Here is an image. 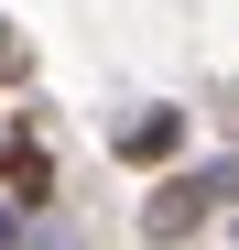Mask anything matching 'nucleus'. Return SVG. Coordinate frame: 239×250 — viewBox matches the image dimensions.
<instances>
[{
  "label": "nucleus",
  "mask_w": 239,
  "mask_h": 250,
  "mask_svg": "<svg viewBox=\"0 0 239 250\" xmlns=\"http://www.w3.org/2000/svg\"><path fill=\"white\" fill-rule=\"evenodd\" d=\"M218 207H239V152L228 163H196V174L163 163V185H152V207H141V239H196V229H218Z\"/></svg>",
  "instance_id": "obj_1"
},
{
  "label": "nucleus",
  "mask_w": 239,
  "mask_h": 250,
  "mask_svg": "<svg viewBox=\"0 0 239 250\" xmlns=\"http://www.w3.org/2000/svg\"><path fill=\"white\" fill-rule=\"evenodd\" d=\"M185 142H196V120H185V109H131V120L109 131V152L131 163V174H163V163H185Z\"/></svg>",
  "instance_id": "obj_2"
},
{
  "label": "nucleus",
  "mask_w": 239,
  "mask_h": 250,
  "mask_svg": "<svg viewBox=\"0 0 239 250\" xmlns=\"http://www.w3.org/2000/svg\"><path fill=\"white\" fill-rule=\"evenodd\" d=\"M0 185H11L22 207H55V163H44L33 131H0Z\"/></svg>",
  "instance_id": "obj_3"
},
{
  "label": "nucleus",
  "mask_w": 239,
  "mask_h": 250,
  "mask_svg": "<svg viewBox=\"0 0 239 250\" xmlns=\"http://www.w3.org/2000/svg\"><path fill=\"white\" fill-rule=\"evenodd\" d=\"M22 76H33V44H22L11 22H0V87H22Z\"/></svg>",
  "instance_id": "obj_4"
},
{
  "label": "nucleus",
  "mask_w": 239,
  "mask_h": 250,
  "mask_svg": "<svg viewBox=\"0 0 239 250\" xmlns=\"http://www.w3.org/2000/svg\"><path fill=\"white\" fill-rule=\"evenodd\" d=\"M0 239H33V218H22V196H11V207H0Z\"/></svg>",
  "instance_id": "obj_5"
}]
</instances>
